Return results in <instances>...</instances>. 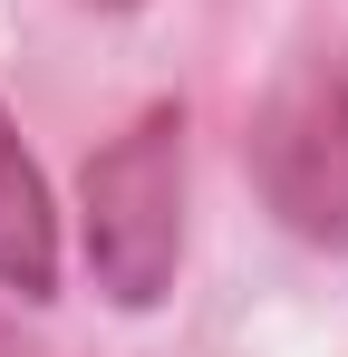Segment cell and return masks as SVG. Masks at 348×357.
Wrapping results in <instances>:
<instances>
[{
  "label": "cell",
  "mask_w": 348,
  "mask_h": 357,
  "mask_svg": "<svg viewBox=\"0 0 348 357\" xmlns=\"http://www.w3.org/2000/svg\"><path fill=\"white\" fill-rule=\"evenodd\" d=\"M78 241L116 309H155L184 261V107L155 97L78 174Z\"/></svg>",
  "instance_id": "1"
},
{
  "label": "cell",
  "mask_w": 348,
  "mask_h": 357,
  "mask_svg": "<svg viewBox=\"0 0 348 357\" xmlns=\"http://www.w3.org/2000/svg\"><path fill=\"white\" fill-rule=\"evenodd\" d=\"M97 10H136V0H97Z\"/></svg>",
  "instance_id": "4"
},
{
  "label": "cell",
  "mask_w": 348,
  "mask_h": 357,
  "mask_svg": "<svg viewBox=\"0 0 348 357\" xmlns=\"http://www.w3.org/2000/svg\"><path fill=\"white\" fill-rule=\"evenodd\" d=\"M242 155L281 232H300L310 251H348V49H319L290 68L252 107Z\"/></svg>",
  "instance_id": "2"
},
{
  "label": "cell",
  "mask_w": 348,
  "mask_h": 357,
  "mask_svg": "<svg viewBox=\"0 0 348 357\" xmlns=\"http://www.w3.org/2000/svg\"><path fill=\"white\" fill-rule=\"evenodd\" d=\"M0 290L10 299H58V203L39 155L20 145V126L0 107Z\"/></svg>",
  "instance_id": "3"
}]
</instances>
